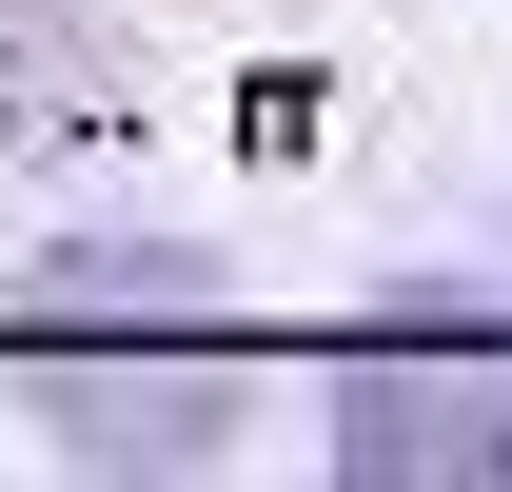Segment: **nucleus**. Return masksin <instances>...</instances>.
Masks as SVG:
<instances>
[{
  "mask_svg": "<svg viewBox=\"0 0 512 492\" xmlns=\"http://www.w3.org/2000/svg\"><path fill=\"white\" fill-rule=\"evenodd\" d=\"M335 473H355V492H493L512 473V394H493V374H414V355H375V374H355V394H335Z\"/></svg>",
  "mask_w": 512,
  "mask_h": 492,
  "instance_id": "nucleus-1",
  "label": "nucleus"
}]
</instances>
